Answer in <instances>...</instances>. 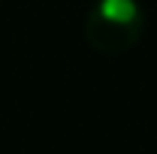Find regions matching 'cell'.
I'll list each match as a JSON object with an SVG mask.
<instances>
[{
  "label": "cell",
  "mask_w": 157,
  "mask_h": 154,
  "mask_svg": "<svg viewBox=\"0 0 157 154\" xmlns=\"http://www.w3.org/2000/svg\"><path fill=\"white\" fill-rule=\"evenodd\" d=\"M145 30L139 0H94L85 15V42L100 55H124Z\"/></svg>",
  "instance_id": "cell-1"
}]
</instances>
